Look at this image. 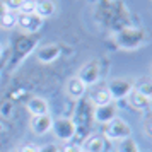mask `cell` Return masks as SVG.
Returning a JSON list of instances; mask_svg holds the SVG:
<instances>
[{
    "mask_svg": "<svg viewBox=\"0 0 152 152\" xmlns=\"http://www.w3.org/2000/svg\"><path fill=\"white\" fill-rule=\"evenodd\" d=\"M132 135V128L128 121H125L121 118H115L111 120L110 123L104 125V138H111V140H125L130 138Z\"/></svg>",
    "mask_w": 152,
    "mask_h": 152,
    "instance_id": "1",
    "label": "cell"
},
{
    "mask_svg": "<svg viewBox=\"0 0 152 152\" xmlns=\"http://www.w3.org/2000/svg\"><path fill=\"white\" fill-rule=\"evenodd\" d=\"M51 130L55 132V135H56L58 140L69 142V140H72L74 135H75L77 126L72 120H69V118H60V120H53Z\"/></svg>",
    "mask_w": 152,
    "mask_h": 152,
    "instance_id": "2",
    "label": "cell"
},
{
    "mask_svg": "<svg viewBox=\"0 0 152 152\" xmlns=\"http://www.w3.org/2000/svg\"><path fill=\"white\" fill-rule=\"evenodd\" d=\"M15 26H19L26 33H36L43 26V19L38 17L36 14H17V22Z\"/></svg>",
    "mask_w": 152,
    "mask_h": 152,
    "instance_id": "3",
    "label": "cell"
},
{
    "mask_svg": "<svg viewBox=\"0 0 152 152\" xmlns=\"http://www.w3.org/2000/svg\"><path fill=\"white\" fill-rule=\"evenodd\" d=\"M106 87L110 91L111 99H123V97L128 96L132 92V89H133L132 82L125 80V79H115V80H111L110 86H106Z\"/></svg>",
    "mask_w": 152,
    "mask_h": 152,
    "instance_id": "4",
    "label": "cell"
},
{
    "mask_svg": "<svg viewBox=\"0 0 152 152\" xmlns=\"http://www.w3.org/2000/svg\"><path fill=\"white\" fill-rule=\"evenodd\" d=\"M53 126V118L50 115H43V116H33L31 120V130L34 135H45L48 133Z\"/></svg>",
    "mask_w": 152,
    "mask_h": 152,
    "instance_id": "5",
    "label": "cell"
},
{
    "mask_svg": "<svg viewBox=\"0 0 152 152\" xmlns=\"http://www.w3.org/2000/svg\"><path fill=\"white\" fill-rule=\"evenodd\" d=\"M28 110L33 116H43V115H50V104L46 99L43 97H31L28 103Z\"/></svg>",
    "mask_w": 152,
    "mask_h": 152,
    "instance_id": "6",
    "label": "cell"
},
{
    "mask_svg": "<svg viewBox=\"0 0 152 152\" xmlns=\"http://www.w3.org/2000/svg\"><path fill=\"white\" fill-rule=\"evenodd\" d=\"M126 97H128V103H130L135 110L147 111L149 106H151V97L142 94V92H138V91H135V89H132V92Z\"/></svg>",
    "mask_w": 152,
    "mask_h": 152,
    "instance_id": "7",
    "label": "cell"
},
{
    "mask_svg": "<svg viewBox=\"0 0 152 152\" xmlns=\"http://www.w3.org/2000/svg\"><path fill=\"white\" fill-rule=\"evenodd\" d=\"M80 72H82V74L79 75V79H80L86 86H91V84L96 82L97 77H99V65H97L96 62H91V63H87Z\"/></svg>",
    "mask_w": 152,
    "mask_h": 152,
    "instance_id": "8",
    "label": "cell"
},
{
    "mask_svg": "<svg viewBox=\"0 0 152 152\" xmlns=\"http://www.w3.org/2000/svg\"><path fill=\"white\" fill-rule=\"evenodd\" d=\"M94 118H96L99 123H110L111 120L116 118V108L113 104H106V106H97L96 113H94Z\"/></svg>",
    "mask_w": 152,
    "mask_h": 152,
    "instance_id": "9",
    "label": "cell"
},
{
    "mask_svg": "<svg viewBox=\"0 0 152 152\" xmlns=\"http://www.w3.org/2000/svg\"><path fill=\"white\" fill-rule=\"evenodd\" d=\"M86 89H87V86L79 77H72L69 82H67V92H69V96L72 99H80L86 94Z\"/></svg>",
    "mask_w": 152,
    "mask_h": 152,
    "instance_id": "10",
    "label": "cell"
},
{
    "mask_svg": "<svg viewBox=\"0 0 152 152\" xmlns=\"http://www.w3.org/2000/svg\"><path fill=\"white\" fill-rule=\"evenodd\" d=\"M104 145H106V138L103 135H91L86 144L82 145L84 152H104Z\"/></svg>",
    "mask_w": 152,
    "mask_h": 152,
    "instance_id": "11",
    "label": "cell"
},
{
    "mask_svg": "<svg viewBox=\"0 0 152 152\" xmlns=\"http://www.w3.org/2000/svg\"><path fill=\"white\" fill-rule=\"evenodd\" d=\"M56 12V7L53 4V0H36V12L34 14L41 19L51 17Z\"/></svg>",
    "mask_w": 152,
    "mask_h": 152,
    "instance_id": "12",
    "label": "cell"
},
{
    "mask_svg": "<svg viewBox=\"0 0 152 152\" xmlns=\"http://www.w3.org/2000/svg\"><path fill=\"white\" fill-rule=\"evenodd\" d=\"M91 99H92V103L97 106H106V104H111V94L108 87H96V89L91 92Z\"/></svg>",
    "mask_w": 152,
    "mask_h": 152,
    "instance_id": "13",
    "label": "cell"
},
{
    "mask_svg": "<svg viewBox=\"0 0 152 152\" xmlns=\"http://www.w3.org/2000/svg\"><path fill=\"white\" fill-rule=\"evenodd\" d=\"M60 53V48L56 46V45H51V46H46V48H43L39 51V60L41 62H51V60H55L56 56Z\"/></svg>",
    "mask_w": 152,
    "mask_h": 152,
    "instance_id": "14",
    "label": "cell"
},
{
    "mask_svg": "<svg viewBox=\"0 0 152 152\" xmlns=\"http://www.w3.org/2000/svg\"><path fill=\"white\" fill-rule=\"evenodd\" d=\"M15 22H17V12H10V10H7V14L0 19V28L12 29L15 26Z\"/></svg>",
    "mask_w": 152,
    "mask_h": 152,
    "instance_id": "15",
    "label": "cell"
},
{
    "mask_svg": "<svg viewBox=\"0 0 152 152\" xmlns=\"http://www.w3.org/2000/svg\"><path fill=\"white\" fill-rule=\"evenodd\" d=\"M135 91H138V92H142V94L151 97V79H149V77L140 79L137 82V86H135Z\"/></svg>",
    "mask_w": 152,
    "mask_h": 152,
    "instance_id": "16",
    "label": "cell"
},
{
    "mask_svg": "<svg viewBox=\"0 0 152 152\" xmlns=\"http://www.w3.org/2000/svg\"><path fill=\"white\" fill-rule=\"evenodd\" d=\"M118 152H140V151H138L137 144H135L133 140L125 138V140H121V144L118 147Z\"/></svg>",
    "mask_w": 152,
    "mask_h": 152,
    "instance_id": "17",
    "label": "cell"
},
{
    "mask_svg": "<svg viewBox=\"0 0 152 152\" xmlns=\"http://www.w3.org/2000/svg\"><path fill=\"white\" fill-rule=\"evenodd\" d=\"M60 152H84L82 151V144H77V142H63V145L60 147Z\"/></svg>",
    "mask_w": 152,
    "mask_h": 152,
    "instance_id": "18",
    "label": "cell"
},
{
    "mask_svg": "<svg viewBox=\"0 0 152 152\" xmlns=\"http://www.w3.org/2000/svg\"><path fill=\"white\" fill-rule=\"evenodd\" d=\"M34 12H36V0H24L21 9H19V14H34Z\"/></svg>",
    "mask_w": 152,
    "mask_h": 152,
    "instance_id": "19",
    "label": "cell"
},
{
    "mask_svg": "<svg viewBox=\"0 0 152 152\" xmlns=\"http://www.w3.org/2000/svg\"><path fill=\"white\" fill-rule=\"evenodd\" d=\"M22 2H24V0H4L5 7H7L10 12H19V9H21Z\"/></svg>",
    "mask_w": 152,
    "mask_h": 152,
    "instance_id": "20",
    "label": "cell"
},
{
    "mask_svg": "<svg viewBox=\"0 0 152 152\" xmlns=\"http://www.w3.org/2000/svg\"><path fill=\"white\" fill-rule=\"evenodd\" d=\"M19 152H41V149L33 144H28V145H22L21 149H19Z\"/></svg>",
    "mask_w": 152,
    "mask_h": 152,
    "instance_id": "21",
    "label": "cell"
},
{
    "mask_svg": "<svg viewBox=\"0 0 152 152\" xmlns=\"http://www.w3.org/2000/svg\"><path fill=\"white\" fill-rule=\"evenodd\" d=\"M7 10H9V9L5 7V4H4V0H0V19H2L4 15L7 14Z\"/></svg>",
    "mask_w": 152,
    "mask_h": 152,
    "instance_id": "22",
    "label": "cell"
},
{
    "mask_svg": "<svg viewBox=\"0 0 152 152\" xmlns=\"http://www.w3.org/2000/svg\"><path fill=\"white\" fill-rule=\"evenodd\" d=\"M0 53H2V45H0Z\"/></svg>",
    "mask_w": 152,
    "mask_h": 152,
    "instance_id": "23",
    "label": "cell"
}]
</instances>
